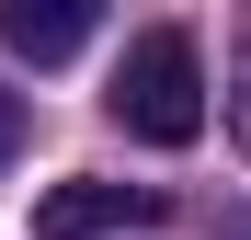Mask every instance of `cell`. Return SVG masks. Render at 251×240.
<instances>
[{"mask_svg": "<svg viewBox=\"0 0 251 240\" xmlns=\"http://www.w3.org/2000/svg\"><path fill=\"white\" fill-rule=\"evenodd\" d=\"M217 240H251V206H240V217H228V229H217Z\"/></svg>", "mask_w": 251, "mask_h": 240, "instance_id": "6", "label": "cell"}, {"mask_svg": "<svg viewBox=\"0 0 251 240\" xmlns=\"http://www.w3.org/2000/svg\"><path fill=\"white\" fill-rule=\"evenodd\" d=\"M172 194L160 183H57L34 206V240H103V229H160Z\"/></svg>", "mask_w": 251, "mask_h": 240, "instance_id": "2", "label": "cell"}, {"mask_svg": "<svg viewBox=\"0 0 251 240\" xmlns=\"http://www.w3.org/2000/svg\"><path fill=\"white\" fill-rule=\"evenodd\" d=\"M0 46L34 57V69H57L92 46V0H0Z\"/></svg>", "mask_w": 251, "mask_h": 240, "instance_id": "3", "label": "cell"}, {"mask_svg": "<svg viewBox=\"0 0 251 240\" xmlns=\"http://www.w3.org/2000/svg\"><path fill=\"white\" fill-rule=\"evenodd\" d=\"M228 126H240V149H251V46H240V92H228Z\"/></svg>", "mask_w": 251, "mask_h": 240, "instance_id": "5", "label": "cell"}, {"mask_svg": "<svg viewBox=\"0 0 251 240\" xmlns=\"http://www.w3.org/2000/svg\"><path fill=\"white\" fill-rule=\"evenodd\" d=\"M114 126L126 137H149V149H194L205 137V57H194V34L183 23H149L137 46H126V69H114Z\"/></svg>", "mask_w": 251, "mask_h": 240, "instance_id": "1", "label": "cell"}, {"mask_svg": "<svg viewBox=\"0 0 251 240\" xmlns=\"http://www.w3.org/2000/svg\"><path fill=\"white\" fill-rule=\"evenodd\" d=\"M23 160V92H0V172Z\"/></svg>", "mask_w": 251, "mask_h": 240, "instance_id": "4", "label": "cell"}]
</instances>
